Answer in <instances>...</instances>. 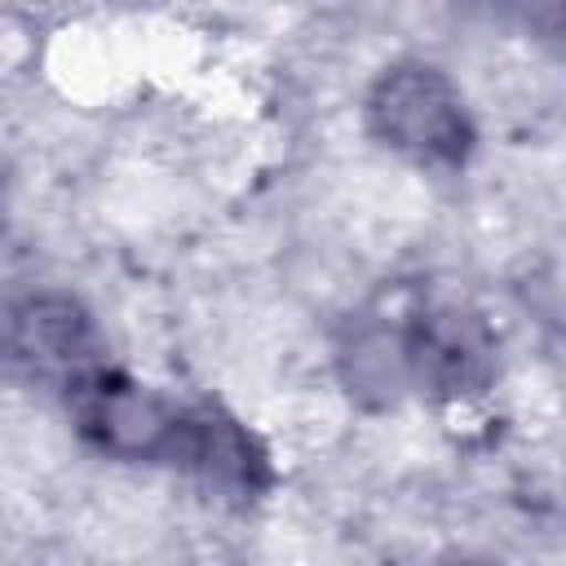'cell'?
I'll return each mask as SVG.
<instances>
[{
  "instance_id": "cell-4",
  "label": "cell",
  "mask_w": 566,
  "mask_h": 566,
  "mask_svg": "<svg viewBox=\"0 0 566 566\" xmlns=\"http://www.w3.org/2000/svg\"><path fill=\"white\" fill-rule=\"evenodd\" d=\"M13 345H18V354L31 367H40V371H66L75 380L80 371H88L93 332H88V318L75 305H66V301H31L18 314Z\"/></svg>"
},
{
  "instance_id": "cell-2",
  "label": "cell",
  "mask_w": 566,
  "mask_h": 566,
  "mask_svg": "<svg viewBox=\"0 0 566 566\" xmlns=\"http://www.w3.org/2000/svg\"><path fill=\"white\" fill-rule=\"evenodd\" d=\"M376 133L429 164H455L469 150V119L451 84L429 66L389 71L371 97Z\"/></svg>"
},
{
  "instance_id": "cell-3",
  "label": "cell",
  "mask_w": 566,
  "mask_h": 566,
  "mask_svg": "<svg viewBox=\"0 0 566 566\" xmlns=\"http://www.w3.org/2000/svg\"><path fill=\"white\" fill-rule=\"evenodd\" d=\"M407 363L424 389L469 394L491 371V340L478 327V318L460 310L420 314V323L407 336Z\"/></svg>"
},
{
  "instance_id": "cell-1",
  "label": "cell",
  "mask_w": 566,
  "mask_h": 566,
  "mask_svg": "<svg viewBox=\"0 0 566 566\" xmlns=\"http://www.w3.org/2000/svg\"><path fill=\"white\" fill-rule=\"evenodd\" d=\"M71 407L80 429L111 455L128 460H172L186 411L164 402L159 394L88 367L71 380Z\"/></svg>"
}]
</instances>
